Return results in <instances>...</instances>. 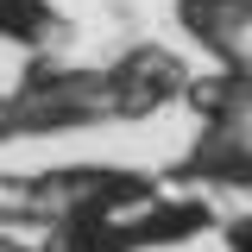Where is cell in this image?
Listing matches in <instances>:
<instances>
[{"mask_svg":"<svg viewBox=\"0 0 252 252\" xmlns=\"http://www.w3.org/2000/svg\"><path fill=\"white\" fill-rule=\"evenodd\" d=\"M183 26L233 76H252V0H183Z\"/></svg>","mask_w":252,"mask_h":252,"instance_id":"1","label":"cell"},{"mask_svg":"<svg viewBox=\"0 0 252 252\" xmlns=\"http://www.w3.org/2000/svg\"><path fill=\"white\" fill-rule=\"evenodd\" d=\"M57 26V13L44 0H0V38H19V44H44Z\"/></svg>","mask_w":252,"mask_h":252,"instance_id":"3","label":"cell"},{"mask_svg":"<svg viewBox=\"0 0 252 252\" xmlns=\"http://www.w3.org/2000/svg\"><path fill=\"white\" fill-rule=\"evenodd\" d=\"M107 82H114V114H145V107H158L164 94L183 89V63L145 44V51H132L120 69H107Z\"/></svg>","mask_w":252,"mask_h":252,"instance_id":"2","label":"cell"},{"mask_svg":"<svg viewBox=\"0 0 252 252\" xmlns=\"http://www.w3.org/2000/svg\"><path fill=\"white\" fill-rule=\"evenodd\" d=\"M0 252H13V240H6V233H0Z\"/></svg>","mask_w":252,"mask_h":252,"instance_id":"5","label":"cell"},{"mask_svg":"<svg viewBox=\"0 0 252 252\" xmlns=\"http://www.w3.org/2000/svg\"><path fill=\"white\" fill-rule=\"evenodd\" d=\"M227 240H233V252H252V215L233 220V227H227Z\"/></svg>","mask_w":252,"mask_h":252,"instance_id":"4","label":"cell"}]
</instances>
